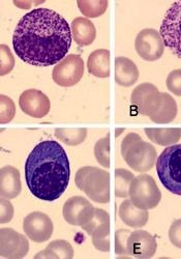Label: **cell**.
<instances>
[{
  "mask_svg": "<svg viewBox=\"0 0 181 259\" xmlns=\"http://www.w3.org/2000/svg\"><path fill=\"white\" fill-rule=\"evenodd\" d=\"M144 132L150 141L161 146H169L177 143L181 138V128H145Z\"/></svg>",
  "mask_w": 181,
  "mask_h": 259,
  "instance_id": "cell-22",
  "label": "cell"
},
{
  "mask_svg": "<svg viewBox=\"0 0 181 259\" xmlns=\"http://www.w3.org/2000/svg\"><path fill=\"white\" fill-rule=\"evenodd\" d=\"M169 240L173 246L181 249V219L174 221L169 229Z\"/></svg>",
  "mask_w": 181,
  "mask_h": 259,
  "instance_id": "cell-34",
  "label": "cell"
},
{
  "mask_svg": "<svg viewBox=\"0 0 181 259\" xmlns=\"http://www.w3.org/2000/svg\"><path fill=\"white\" fill-rule=\"evenodd\" d=\"M73 40L71 26L50 9H35L20 19L13 35L17 56L34 67H50L61 61Z\"/></svg>",
  "mask_w": 181,
  "mask_h": 259,
  "instance_id": "cell-1",
  "label": "cell"
},
{
  "mask_svg": "<svg viewBox=\"0 0 181 259\" xmlns=\"http://www.w3.org/2000/svg\"><path fill=\"white\" fill-rule=\"evenodd\" d=\"M167 89L173 95L181 97V69L172 71L167 77Z\"/></svg>",
  "mask_w": 181,
  "mask_h": 259,
  "instance_id": "cell-32",
  "label": "cell"
},
{
  "mask_svg": "<svg viewBox=\"0 0 181 259\" xmlns=\"http://www.w3.org/2000/svg\"><path fill=\"white\" fill-rule=\"evenodd\" d=\"M24 168L29 191L42 201L57 200L69 186L70 161L57 141L39 142L27 157Z\"/></svg>",
  "mask_w": 181,
  "mask_h": 259,
  "instance_id": "cell-2",
  "label": "cell"
},
{
  "mask_svg": "<svg viewBox=\"0 0 181 259\" xmlns=\"http://www.w3.org/2000/svg\"><path fill=\"white\" fill-rule=\"evenodd\" d=\"M29 242L27 237L12 228L0 230V255L8 259H21L27 255Z\"/></svg>",
  "mask_w": 181,
  "mask_h": 259,
  "instance_id": "cell-12",
  "label": "cell"
},
{
  "mask_svg": "<svg viewBox=\"0 0 181 259\" xmlns=\"http://www.w3.org/2000/svg\"><path fill=\"white\" fill-rule=\"evenodd\" d=\"M55 136L58 140L66 145L76 146L81 144L87 136V130L85 127L78 128H56Z\"/></svg>",
  "mask_w": 181,
  "mask_h": 259,
  "instance_id": "cell-24",
  "label": "cell"
},
{
  "mask_svg": "<svg viewBox=\"0 0 181 259\" xmlns=\"http://www.w3.org/2000/svg\"><path fill=\"white\" fill-rule=\"evenodd\" d=\"M106 223H110V214L102 208H96L93 218L90 219L85 225H83L81 228L85 232H87V234L90 235L95 229H97L98 227Z\"/></svg>",
  "mask_w": 181,
  "mask_h": 259,
  "instance_id": "cell-28",
  "label": "cell"
},
{
  "mask_svg": "<svg viewBox=\"0 0 181 259\" xmlns=\"http://www.w3.org/2000/svg\"><path fill=\"white\" fill-rule=\"evenodd\" d=\"M96 207L86 198L74 196L67 199L62 208L64 220L74 226L82 227L93 218Z\"/></svg>",
  "mask_w": 181,
  "mask_h": 259,
  "instance_id": "cell-13",
  "label": "cell"
},
{
  "mask_svg": "<svg viewBox=\"0 0 181 259\" xmlns=\"http://www.w3.org/2000/svg\"><path fill=\"white\" fill-rule=\"evenodd\" d=\"M15 67V58L11 49L3 44L0 46V75L6 76L13 71Z\"/></svg>",
  "mask_w": 181,
  "mask_h": 259,
  "instance_id": "cell-30",
  "label": "cell"
},
{
  "mask_svg": "<svg viewBox=\"0 0 181 259\" xmlns=\"http://www.w3.org/2000/svg\"><path fill=\"white\" fill-rule=\"evenodd\" d=\"M19 106L25 114L33 118H42L51 109L49 98L38 90H27L19 98Z\"/></svg>",
  "mask_w": 181,
  "mask_h": 259,
  "instance_id": "cell-14",
  "label": "cell"
},
{
  "mask_svg": "<svg viewBox=\"0 0 181 259\" xmlns=\"http://www.w3.org/2000/svg\"><path fill=\"white\" fill-rule=\"evenodd\" d=\"M129 198L135 206L148 210L161 202L162 192L151 176L140 175L130 184Z\"/></svg>",
  "mask_w": 181,
  "mask_h": 259,
  "instance_id": "cell-7",
  "label": "cell"
},
{
  "mask_svg": "<svg viewBox=\"0 0 181 259\" xmlns=\"http://www.w3.org/2000/svg\"><path fill=\"white\" fill-rule=\"evenodd\" d=\"M160 33L165 46L181 58V0L174 3L167 11Z\"/></svg>",
  "mask_w": 181,
  "mask_h": 259,
  "instance_id": "cell-8",
  "label": "cell"
},
{
  "mask_svg": "<svg viewBox=\"0 0 181 259\" xmlns=\"http://www.w3.org/2000/svg\"><path fill=\"white\" fill-rule=\"evenodd\" d=\"M118 214L121 221L131 228L144 227L149 219L148 211L135 206L130 199H126L121 202Z\"/></svg>",
  "mask_w": 181,
  "mask_h": 259,
  "instance_id": "cell-17",
  "label": "cell"
},
{
  "mask_svg": "<svg viewBox=\"0 0 181 259\" xmlns=\"http://www.w3.org/2000/svg\"><path fill=\"white\" fill-rule=\"evenodd\" d=\"M156 174L170 193L181 196V144L163 150L156 159Z\"/></svg>",
  "mask_w": 181,
  "mask_h": 259,
  "instance_id": "cell-6",
  "label": "cell"
},
{
  "mask_svg": "<svg viewBox=\"0 0 181 259\" xmlns=\"http://www.w3.org/2000/svg\"><path fill=\"white\" fill-rule=\"evenodd\" d=\"M75 183L78 189L93 201L102 204L110 201V174L108 171L94 166L82 167L77 171Z\"/></svg>",
  "mask_w": 181,
  "mask_h": 259,
  "instance_id": "cell-5",
  "label": "cell"
},
{
  "mask_svg": "<svg viewBox=\"0 0 181 259\" xmlns=\"http://www.w3.org/2000/svg\"><path fill=\"white\" fill-rule=\"evenodd\" d=\"M110 223H106L93 231L90 234L92 236V241L96 249L102 252H109L110 251Z\"/></svg>",
  "mask_w": 181,
  "mask_h": 259,
  "instance_id": "cell-26",
  "label": "cell"
},
{
  "mask_svg": "<svg viewBox=\"0 0 181 259\" xmlns=\"http://www.w3.org/2000/svg\"><path fill=\"white\" fill-rule=\"evenodd\" d=\"M134 48L138 55L146 61H156L165 52L162 35L153 28H145L137 34Z\"/></svg>",
  "mask_w": 181,
  "mask_h": 259,
  "instance_id": "cell-10",
  "label": "cell"
},
{
  "mask_svg": "<svg viewBox=\"0 0 181 259\" xmlns=\"http://www.w3.org/2000/svg\"><path fill=\"white\" fill-rule=\"evenodd\" d=\"M84 75V61L80 55L65 56L53 69L52 78L61 88H72L80 82Z\"/></svg>",
  "mask_w": 181,
  "mask_h": 259,
  "instance_id": "cell-9",
  "label": "cell"
},
{
  "mask_svg": "<svg viewBox=\"0 0 181 259\" xmlns=\"http://www.w3.org/2000/svg\"><path fill=\"white\" fill-rule=\"evenodd\" d=\"M120 152L126 164L137 172L151 170L157 159L155 147L144 141L137 133H128L123 138Z\"/></svg>",
  "mask_w": 181,
  "mask_h": 259,
  "instance_id": "cell-4",
  "label": "cell"
},
{
  "mask_svg": "<svg viewBox=\"0 0 181 259\" xmlns=\"http://www.w3.org/2000/svg\"><path fill=\"white\" fill-rule=\"evenodd\" d=\"M16 114V106L13 100L5 95L0 96V122L3 124L13 120Z\"/></svg>",
  "mask_w": 181,
  "mask_h": 259,
  "instance_id": "cell-29",
  "label": "cell"
},
{
  "mask_svg": "<svg viewBox=\"0 0 181 259\" xmlns=\"http://www.w3.org/2000/svg\"><path fill=\"white\" fill-rule=\"evenodd\" d=\"M15 213V209L10 199L2 198L0 200V222L3 224L9 223L12 221Z\"/></svg>",
  "mask_w": 181,
  "mask_h": 259,
  "instance_id": "cell-33",
  "label": "cell"
},
{
  "mask_svg": "<svg viewBox=\"0 0 181 259\" xmlns=\"http://www.w3.org/2000/svg\"><path fill=\"white\" fill-rule=\"evenodd\" d=\"M157 249L154 236L145 230L130 232L127 239L128 254L139 259L151 258Z\"/></svg>",
  "mask_w": 181,
  "mask_h": 259,
  "instance_id": "cell-15",
  "label": "cell"
},
{
  "mask_svg": "<svg viewBox=\"0 0 181 259\" xmlns=\"http://www.w3.org/2000/svg\"><path fill=\"white\" fill-rule=\"evenodd\" d=\"M23 230L32 242L44 243L51 239L54 225L48 214L41 211H33L24 218Z\"/></svg>",
  "mask_w": 181,
  "mask_h": 259,
  "instance_id": "cell-11",
  "label": "cell"
},
{
  "mask_svg": "<svg viewBox=\"0 0 181 259\" xmlns=\"http://www.w3.org/2000/svg\"><path fill=\"white\" fill-rule=\"evenodd\" d=\"M128 229H118L115 232V253L117 255H129L127 250V239L130 234Z\"/></svg>",
  "mask_w": 181,
  "mask_h": 259,
  "instance_id": "cell-31",
  "label": "cell"
},
{
  "mask_svg": "<svg viewBox=\"0 0 181 259\" xmlns=\"http://www.w3.org/2000/svg\"><path fill=\"white\" fill-rule=\"evenodd\" d=\"M134 176L130 171L122 168H118L114 172V194L116 197L126 198L129 196V187L133 181Z\"/></svg>",
  "mask_w": 181,
  "mask_h": 259,
  "instance_id": "cell-23",
  "label": "cell"
},
{
  "mask_svg": "<svg viewBox=\"0 0 181 259\" xmlns=\"http://www.w3.org/2000/svg\"><path fill=\"white\" fill-rule=\"evenodd\" d=\"M72 34L74 40L79 46L85 47L92 45L97 36V29L95 24L87 18L78 17L73 20L72 25Z\"/></svg>",
  "mask_w": 181,
  "mask_h": 259,
  "instance_id": "cell-19",
  "label": "cell"
},
{
  "mask_svg": "<svg viewBox=\"0 0 181 259\" xmlns=\"http://www.w3.org/2000/svg\"><path fill=\"white\" fill-rule=\"evenodd\" d=\"M88 72L98 78H108L111 74V53L107 49L95 50L87 60Z\"/></svg>",
  "mask_w": 181,
  "mask_h": 259,
  "instance_id": "cell-20",
  "label": "cell"
},
{
  "mask_svg": "<svg viewBox=\"0 0 181 259\" xmlns=\"http://www.w3.org/2000/svg\"><path fill=\"white\" fill-rule=\"evenodd\" d=\"M22 185L20 172L14 166L8 165L0 170V195L7 199H14L21 193Z\"/></svg>",
  "mask_w": 181,
  "mask_h": 259,
  "instance_id": "cell-16",
  "label": "cell"
},
{
  "mask_svg": "<svg viewBox=\"0 0 181 259\" xmlns=\"http://www.w3.org/2000/svg\"><path fill=\"white\" fill-rule=\"evenodd\" d=\"M130 103L138 113L148 116L155 123L172 122L178 112L176 101L167 93H161L151 83H142L130 96Z\"/></svg>",
  "mask_w": 181,
  "mask_h": 259,
  "instance_id": "cell-3",
  "label": "cell"
},
{
  "mask_svg": "<svg viewBox=\"0 0 181 259\" xmlns=\"http://www.w3.org/2000/svg\"><path fill=\"white\" fill-rule=\"evenodd\" d=\"M95 156L98 163L105 167H110V136L100 139L95 145Z\"/></svg>",
  "mask_w": 181,
  "mask_h": 259,
  "instance_id": "cell-27",
  "label": "cell"
},
{
  "mask_svg": "<svg viewBox=\"0 0 181 259\" xmlns=\"http://www.w3.org/2000/svg\"><path fill=\"white\" fill-rule=\"evenodd\" d=\"M115 82L123 86L130 88L139 79V70L135 63L127 57L119 56L115 58Z\"/></svg>",
  "mask_w": 181,
  "mask_h": 259,
  "instance_id": "cell-18",
  "label": "cell"
},
{
  "mask_svg": "<svg viewBox=\"0 0 181 259\" xmlns=\"http://www.w3.org/2000/svg\"><path fill=\"white\" fill-rule=\"evenodd\" d=\"M73 257L74 249L69 242L64 240L51 242L46 249L34 256L35 259H72Z\"/></svg>",
  "mask_w": 181,
  "mask_h": 259,
  "instance_id": "cell-21",
  "label": "cell"
},
{
  "mask_svg": "<svg viewBox=\"0 0 181 259\" xmlns=\"http://www.w3.org/2000/svg\"><path fill=\"white\" fill-rule=\"evenodd\" d=\"M80 12L87 18H98L105 14L108 8L107 0H78Z\"/></svg>",
  "mask_w": 181,
  "mask_h": 259,
  "instance_id": "cell-25",
  "label": "cell"
}]
</instances>
